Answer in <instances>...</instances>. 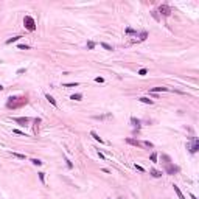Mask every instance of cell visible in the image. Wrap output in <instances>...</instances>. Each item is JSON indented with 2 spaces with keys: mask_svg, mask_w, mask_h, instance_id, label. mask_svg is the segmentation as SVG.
I'll return each mask as SVG.
<instances>
[{
  "mask_svg": "<svg viewBox=\"0 0 199 199\" xmlns=\"http://www.w3.org/2000/svg\"><path fill=\"white\" fill-rule=\"evenodd\" d=\"M173 188H174V191H176V194H177V196H179V199H187V198H185V196H184V194H182V191H180V190H179V187H177V185H173Z\"/></svg>",
  "mask_w": 199,
  "mask_h": 199,
  "instance_id": "11",
  "label": "cell"
},
{
  "mask_svg": "<svg viewBox=\"0 0 199 199\" xmlns=\"http://www.w3.org/2000/svg\"><path fill=\"white\" fill-rule=\"evenodd\" d=\"M78 86V82H67V84H64V87H76Z\"/></svg>",
  "mask_w": 199,
  "mask_h": 199,
  "instance_id": "25",
  "label": "cell"
},
{
  "mask_svg": "<svg viewBox=\"0 0 199 199\" xmlns=\"http://www.w3.org/2000/svg\"><path fill=\"white\" fill-rule=\"evenodd\" d=\"M45 98L48 100V103H50V104H51V106H55V107H56V106H58V104H56V100L53 98L51 95H48V93H47V95H45Z\"/></svg>",
  "mask_w": 199,
  "mask_h": 199,
  "instance_id": "13",
  "label": "cell"
},
{
  "mask_svg": "<svg viewBox=\"0 0 199 199\" xmlns=\"http://www.w3.org/2000/svg\"><path fill=\"white\" fill-rule=\"evenodd\" d=\"M26 103H28V97H9L8 101H6V107L17 109V107H22Z\"/></svg>",
  "mask_w": 199,
  "mask_h": 199,
  "instance_id": "1",
  "label": "cell"
},
{
  "mask_svg": "<svg viewBox=\"0 0 199 199\" xmlns=\"http://www.w3.org/2000/svg\"><path fill=\"white\" fill-rule=\"evenodd\" d=\"M12 121H16V123H20V124H26L30 121V118L26 117H14L12 118Z\"/></svg>",
  "mask_w": 199,
  "mask_h": 199,
  "instance_id": "5",
  "label": "cell"
},
{
  "mask_svg": "<svg viewBox=\"0 0 199 199\" xmlns=\"http://www.w3.org/2000/svg\"><path fill=\"white\" fill-rule=\"evenodd\" d=\"M90 135H92V137H93V138H95V140H97V142H100V143H104V140H103V138L100 137V135H98V134H97V132H95V131H90Z\"/></svg>",
  "mask_w": 199,
  "mask_h": 199,
  "instance_id": "10",
  "label": "cell"
},
{
  "mask_svg": "<svg viewBox=\"0 0 199 199\" xmlns=\"http://www.w3.org/2000/svg\"><path fill=\"white\" fill-rule=\"evenodd\" d=\"M124 142H126L128 145H132V146H135V148H140V146H142V143H140L138 140H135V138H126Z\"/></svg>",
  "mask_w": 199,
  "mask_h": 199,
  "instance_id": "4",
  "label": "cell"
},
{
  "mask_svg": "<svg viewBox=\"0 0 199 199\" xmlns=\"http://www.w3.org/2000/svg\"><path fill=\"white\" fill-rule=\"evenodd\" d=\"M39 179H41L42 184H45V173H39Z\"/></svg>",
  "mask_w": 199,
  "mask_h": 199,
  "instance_id": "27",
  "label": "cell"
},
{
  "mask_svg": "<svg viewBox=\"0 0 199 199\" xmlns=\"http://www.w3.org/2000/svg\"><path fill=\"white\" fill-rule=\"evenodd\" d=\"M98 157L101 159V160H104V159H106V157H104V154H103V152H100V151H98Z\"/></svg>",
  "mask_w": 199,
  "mask_h": 199,
  "instance_id": "35",
  "label": "cell"
},
{
  "mask_svg": "<svg viewBox=\"0 0 199 199\" xmlns=\"http://www.w3.org/2000/svg\"><path fill=\"white\" fill-rule=\"evenodd\" d=\"M31 162H33V165H36V167H41L42 165V162L39 160V159H31Z\"/></svg>",
  "mask_w": 199,
  "mask_h": 199,
  "instance_id": "19",
  "label": "cell"
},
{
  "mask_svg": "<svg viewBox=\"0 0 199 199\" xmlns=\"http://www.w3.org/2000/svg\"><path fill=\"white\" fill-rule=\"evenodd\" d=\"M190 198H191V199H196V196H194V194H190Z\"/></svg>",
  "mask_w": 199,
  "mask_h": 199,
  "instance_id": "36",
  "label": "cell"
},
{
  "mask_svg": "<svg viewBox=\"0 0 199 199\" xmlns=\"http://www.w3.org/2000/svg\"><path fill=\"white\" fill-rule=\"evenodd\" d=\"M198 149H199L198 140H194V143H193V146H191V149H190V151H191V152H193V154H194V152H198Z\"/></svg>",
  "mask_w": 199,
  "mask_h": 199,
  "instance_id": "15",
  "label": "cell"
},
{
  "mask_svg": "<svg viewBox=\"0 0 199 199\" xmlns=\"http://www.w3.org/2000/svg\"><path fill=\"white\" fill-rule=\"evenodd\" d=\"M149 159H151V162H154V163H155V162H157V152H152Z\"/></svg>",
  "mask_w": 199,
  "mask_h": 199,
  "instance_id": "22",
  "label": "cell"
},
{
  "mask_svg": "<svg viewBox=\"0 0 199 199\" xmlns=\"http://www.w3.org/2000/svg\"><path fill=\"white\" fill-rule=\"evenodd\" d=\"M134 168H135L137 171H140V173H145V168L142 167V165H137V163H135V165H134Z\"/></svg>",
  "mask_w": 199,
  "mask_h": 199,
  "instance_id": "20",
  "label": "cell"
},
{
  "mask_svg": "<svg viewBox=\"0 0 199 199\" xmlns=\"http://www.w3.org/2000/svg\"><path fill=\"white\" fill-rule=\"evenodd\" d=\"M131 123H132V126H134V128H137V129H140V120H138V118H135V117H132L131 118Z\"/></svg>",
  "mask_w": 199,
  "mask_h": 199,
  "instance_id": "9",
  "label": "cell"
},
{
  "mask_svg": "<svg viewBox=\"0 0 199 199\" xmlns=\"http://www.w3.org/2000/svg\"><path fill=\"white\" fill-rule=\"evenodd\" d=\"M101 47L104 48V50H109V51H111V50H112V47H111V45H109V44H106V42H101Z\"/></svg>",
  "mask_w": 199,
  "mask_h": 199,
  "instance_id": "21",
  "label": "cell"
},
{
  "mask_svg": "<svg viewBox=\"0 0 199 199\" xmlns=\"http://www.w3.org/2000/svg\"><path fill=\"white\" fill-rule=\"evenodd\" d=\"M19 50H30V45H26V44H19Z\"/></svg>",
  "mask_w": 199,
  "mask_h": 199,
  "instance_id": "23",
  "label": "cell"
},
{
  "mask_svg": "<svg viewBox=\"0 0 199 199\" xmlns=\"http://www.w3.org/2000/svg\"><path fill=\"white\" fill-rule=\"evenodd\" d=\"M19 39H20V36H14V37H11V39H8V41H6V45L12 44V42H17Z\"/></svg>",
  "mask_w": 199,
  "mask_h": 199,
  "instance_id": "14",
  "label": "cell"
},
{
  "mask_svg": "<svg viewBox=\"0 0 199 199\" xmlns=\"http://www.w3.org/2000/svg\"><path fill=\"white\" fill-rule=\"evenodd\" d=\"M149 90H151L152 93H159V92H167V90H170V89H168V87H162V86H160V87H151Z\"/></svg>",
  "mask_w": 199,
  "mask_h": 199,
  "instance_id": "6",
  "label": "cell"
},
{
  "mask_svg": "<svg viewBox=\"0 0 199 199\" xmlns=\"http://www.w3.org/2000/svg\"><path fill=\"white\" fill-rule=\"evenodd\" d=\"M95 81H97V82H104V78H101V76H97V78H95Z\"/></svg>",
  "mask_w": 199,
  "mask_h": 199,
  "instance_id": "30",
  "label": "cell"
},
{
  "mask_svg": "<svg viewBox=\"0 0 199 199\" xmlns=\"http://www.w3.org/2000/svg\"><path fill=\"white\" fill-rule=\"evenodd\" d=\"M87 48H89V50H93V48H95V42L89 41V42H87Z\"/></svg>",
  "mask_w": 199,
  "mask_h": 199,
  "instance_id": "24",
  "label": "cell"
},
{
  "mask_svg": "<svg viewBox=\"0 0 199 199\" xmlns=\"http://www.w3.org/2000/svg\"><path fill=\"white\" fill-rule=\"evenodd\" d=\"M138 100H140L142 103H145V104H149V106L154 104V101H152V100H149L148 97H142V98H138Z\"/></svg>",
  "mask_w": 199,
  "mask_h": 199,
  "instance_id": "12",
  "label": "cell"
},
{
  "mask_svg": "<svg viewBox=\"0 0 199 199\" xmlns=\"http://www.w3.org/2000/svg\"><path fill=\"white\" fill-rule=\"evenodd\" d=\"M2 90H3V86H2V84H0V92H2Z\"/></svg>",
  "mask_w": 199,
  "mask_h": 199,
  "instance_id": "37",
  "label": "cell"
},
{
  "mask_svg": "<svg viewBox=\"0 0 199 199\" xmlns=\"http://www.w3.org/2000/svg\"><path fill=\"white\" fill-rule=\"evenodd\" d=\"M24 26L28 30V31H34V30H36L34 19H33L31 16H25V17H24Z\"/></svg>",
  "mask_w": 199,
  "mask_h": 199,
  "instance_id": "2",
  "label": "cell"
},
{
  "mask_svg": "<svg viewBox=\"0 0 199 199\" xmlns=\"http://www.w3.org/2000/svg\"><path fill=\"white\" fill-rule=\"evenodd\" d=\"M146 73H148V70H146V68H140V70H138V75H140V76H145Z\"/></svg>",
  "mask_w": 199,
  "mask_h": 199,
  "instance_id": "26",
  "label": "cell"
},
{
  "mask_svg": "<svg viewBox=\"0 0 199 199\" xmlns=\"http://www.w3.org/2000/svg\"><path fill=\"white\" fill-rule=\"evenodd\" d=\"M25 72H26V68H19V70H17V75H22V73H25Z\"/></svg>",
  "mask_w": 199,
  "mask_h": 199,
  "instance_id": "33",
  "label": "cell"
},
{
  "mask_svg": "<svg viewBox=\"0 0 199 199\" xmlns=\"http://www.w3.org/2000/svg\"><path fill=\"white\" fill-rule=\"evenodd\" d=\"M149 174L152 176V177H162V171H159V170H155V168H151V170H149Z\"/></svg>",
  "mask_w": 199,
  "mask_h": 199,
  "instance_id": "7",
  "label": "cell"
},
{
  "mask_svg": "<svg viewBox=\"0 0 199 199\" xmlns=\"http://www.w3.org/2000/svg\"><path fill=\"white\" fill-rule=\"evenodd\" d=\"M11 154H12V157L20 159V160H24V159H25V154H19V152H11Z\"/></svg>",
  "mask_w": 199,
  "mask_h": 199,
  "instance_id": "18",
  "label": "cell"
},
{
  "mask_svg": "<svg viewBox=\"0 0 199 199\" xmlns=\"http://www.w3.org/2000/svg\"><path fill=\"white\" fill-rule=\"evenodd\" d=\"M12 132H14V134H19V135H25V132H24V131H20V129H14ZM25 137H26V135H25Z\"/></svg>",
  "mask_w": 199,
  "mask_h": 199,
  "instance_id": "28",
  "label": "cell"
},
{
  "mask_svg": "<svg viewBox=\"0 0 199 199\" xmlns=\"http://www.w3.org/2000/svg\"><path fill=\"white\" fill-rule=\"evenodd\" d=\"M65 162H67V167H68V168H72V167H73V165H72V162H70V160H68V159H67V157H65Z\"/></svg>",
  "mask_w": 199,
  "mask_h": 199,
  "instance_id": "34",
  "label": "cell"
},
{
  "mask_svg": "<svg viewBox=\"0 0 199 199\" xmlns=\"http://www.w3.org/2000/svg\"><path fill=\"white\" fill-rule=\"evenodd\" d=\"M81 98H82V95H81V93H73V95L70 97V100H73V101H79Z\"/></svg>",
  "mask_w": 199,
  "mask_h": 199,
  "instance_id": "16",
  "label": "cell"
},
{
  "mask_svg": "<svg viewBox=\"0 0 199 199\" xmlns=\"http://www.w3.org/2000/svg\"><path fill=\"white\" fill-rule=\"evenodd\" d=\"M159 12H160L162 16H165V17H168V16L171 14V8L168 5H160L159 6Z\"/></svg>",
  "mask_w": 199,
  "mask_h": 199,
  "instance_id": "3",
  "label": "cell"
},
{
  "mask_svg": "<svg viewBox=\"0 0 199 199\" xmlns=\"http://www.w3.org/2000/svg\"><path fill=\"white\" fill-rule=\"evenodd\" d=\"M152 17H154L155 20H159V14H157V11H152Z\"/></svg>",
  "mask_w": 199,
  "mask_h": 199,
  "instance_id": "31",
  "label": "cell"
},
{
  "mask_svg": "<svg viewBox=\"0 0 199 199\" xmlns=\"http://www.w3.org/2000/svg\"><path fill=\"white\" fill-rule=\"evenodd\" d=\"M176 171H179V168H177V167H173L171 163H167V173H170V174H174Z\"/></svg>",
  "mask_w": 199,
  "mask_h": 199,
  "instance_id": "8",
  "label": "cell"
},
{
  "mask_svg": "<svg viewBox=\"0 0 199 199\" xmlns=\"http://www.w3.org/2000/svg\"><path fill=\"white\" fill-rule=\"evenodd\" d=\"M146 37H148V33L146 31H142L140 34H138V41H145Z\"/></svg>",
  "mask_w": 199,
  "mask_h": 199,
  "instance_id": "17",
  "label": "cell"
},
{
  "mask_svg": "<svg viewBox=\"0 0 199 199\" xmlns=\"http://www.w3.org/2000/svg\"><path fill=\"white\" fill-rule=\"evenodd\" d=\"M126 33H128V34H134V30H132V28H126Z\"/></svg>",
  "mask_w": 199,
  "mask_h": 199,
  "instance_id": "32",
  "label": "cell"
},
{
  "mask_svg": "<svg viewBox=\"0 0 199 199\" xmlns=\"http://www.w3.org/2000/svg\"><path fill=\"white\" fill-rule=\"evenodd\" d=\"M142 145H145V146H148V148H152V146H154V145H152L151 142H143Z\"/></svg>",
  "mask_w": 199,
  "mask_h": 199,
  "instance_id": "29",
  "label": "cell"
}]
</instances>
